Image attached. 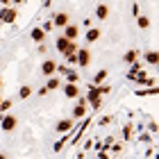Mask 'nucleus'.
Here are the masks:
<instances>
[{"instance_id":"15","label":"nucleus","mask_w":159,"mask_h":159,"mask_svg":"<svg viewBox=\"0 0 159 159\" xmlns=\"http://www.w3.org/2000/svg\"><path fill=\"white\" fill-rule=\"evenodd\" d=\"M43 37H46V32H43L41 27H34V30H32V39H34V41H39V43H41Z\"/></svg>"},{"instance_id":"24","label":"nucleus","mask_w":159,"mask_h":159,"mask_svg":"<svg viewBox=\"0 0 159 159\" xmlns=\"http://www.w3.org/2000/svg\"><path fill=\"white\" fill-rule=\"evenodd\" d=\"M123 134H125V139H129V134H132V125H127L125 129H123Z\"/></svg>"},{"instance_id":"9","label":"nucleus","mask_w":159,"mask_h":159,"mask_svg":"<svg viewBox=\"0 0 159 159\" xmlns=\"http://www.w3.org/2000/svg\"><path fill=\"white\" fill-rule=\"evenodd\" d=\"M73 123H75L73 118H61L55 125V129H57V132H68V129H73Z\"/></svg>"},{"instance_id":"1","label":"nucleus","mask_w":159,"mask_h":159,"mask_svg":"<svg viewBox=\"0 0 159 159\" xmlns=\"http://www.w3.org/2000/svg\"><path fill=\"white\" fill-rule=\"evenodd\" d=\"M55 43H57V50H59L61 55H75V52H77V43H75V41H68V39L59 37Z\"/></svg>"},{"instance_id":"4","label":"nucleus","mask_w":159,"mask_h":159,"mask_svg":"<svg viewBox=\"0 0 159 159\" xmlns=\"http://www.w3.org/2000/svg\"><path fill=\"white\" fill-rule=\"evenodd\" d=\"M16 125H18V118L11 116V114H5L2 120H0V127H2L5 132H11V129H16Z\"/></svg>"},{"instance_id":"5","label":"nucleus","mask_w":159,"mask_h":159,"mask_svg":"<svg viewBox=\"0 0 159 159\" xmlns=\"http://www.w3.org/2000/svg\"><path fill=\"white\" fill-rule=\"evenodd\" d=\"M0 20H2V23H14V20H16V9H14V7H5V9L0 11Z\"/></svg>"},{"instance_id":"16","label":"nucleus","mask_w":159,"mask_h":159,"mask_svg":"<svg viewBox=\"0 0 159 159\" xmlns=\"http://www.w3.org/2000/svg\"><path fill=\"white\" fill-rule=\"evenodd\" d=\"M57 86H59V80H57V77H50L48 82H46V91H55Z\"/></svg>"},{"instance_id":"2","label":"nucleus","mask_w":159,"mask_h":159,"mask_svg":"<svg viewBox=\"0 0 159 159\" xmlns=\"http://www.w3.org/2000/svg\"><path fill=\"white\" fill-rule=\"evenodd\" d=\"M75 59H77V66H89L91 64V50L89 48H77Z\"/></svg>"},{"instance_id":"3","label":"nucleus","mask_w":159,"mask_h":159,"mask_svg":"<svg viewBox=\"0 0 159 159\" xmlns=\"http://www.w3.org/2000/svg\"><path fill=\"white\" fill-rule=\"evenodd\" d=\"M102 93H109V86H98V89H93L91 93H89V102L96 107H100V96H102Z\"/></svg>"},{"instance_id":"19","label":"nucleus","mask_w":159,"mask_h":159,"mask_svg":"<svg viewBox=\"0 0 159 159\" xmlns=\"http://www.w3.org/2000/svg\"><path fill=\"white\" fill-rule=\"evenodd\" d=\"M143 57H146V61H148V64H157V52H155V50H150V52H146Z\"/></svg>"},{"instance_id":"10","label":"nucleus","mask_w":159,"mask_h":159,"mask_svg":"<svg viewBox=\"0 0 159 159\" xmlns=\"http://www.w3.org/2000/svg\"><path fill=\"white\" fill-rule=\"evenodd\" d=\"M64 93H66V98H77L80 89H77V84H66L64 86Z\"/></svg>"},{"instance_id":"25","label":"nucleus","mask_w":159,"mask_h":159,"mask_svg":"<svg viewBox=\"0 0 159 159\" xmlns=\"http://www.w3.org/2000/svg\"><path fill=\"white\" fill-rule=\"evenodd\" d=\"M66 59H68L70 64H77V59H75V55H66Z\"/></svg>"},{"instance_id":"18","label":"nucleus","mask_w":159,"mask_h":159,"mask_svg":"<svg viewBox=\"0 0 159 159\" xmlns=\"http://www.w3.org/2000/svg\"><path fill=\"white\" fill-rule=\"evenodd\" d=\"M139 27H141V30H148V27H150V18L148 16H139Z\"/></svg>"},{"instance_id":"28","label":"nucleus","mask_w":159,"mask_h":159,"mask_svg":"<svg viewBox=\"0 0 159 159\" xmlns=\"http://www.w3.org/2000/svg\"><path fill=\"white\" fill-rule=\"evenodd\" d=\"M0 102H2V98H0Z\"/></svg>"},{"instance_id":"20","label":"nucleus","mask_w":159,"mask_h":159,"mask_svg":"<svg viewBox=\"0 0 159 159\" xmlns=\"http://www.w3.org/2000/svg\"><path fill=\"white\" fill-rule=\"evenodd\" d=\"M30 96H32V89H30V86H23V89L18 91V98H23V100L30 98Z\"/></svg>"},{"instance_id":"6","label":"nucleus","mask_w":159,"mask_h":159,"mask_svg":"<svg viewBox=\"0 0 159 159\" xmlns=\"http://www.w3.org/2000/svg\"><path fill=\"white\" fill-rule=\"evenodd\" d=\"M55 70H57V61L55 59H46V61L41 64V73L43 75L50 77V75H55Z\"/></svg>"},{"instance_id":"12","label":"nucleus","mask_w":159,"mask_h":159,"mask_svg":"<svg viewBox=\"0 0 159 159\" xmlns=\"http://www.w3.org/2000/svg\"><path fill=\"white\" fill-rule=\"evenodd\" d=\"M84 114H86V107H84V100H80V105L75 107V109H73V120L75 118H82L84 116Z\"/></svg>"},{"instance_id":"13","label":"nucleus","mask_w":159,"mask_h":159,"mask_svg":"<svg viewBox=\"0 0 159 159\" xmlns=\"http://www.w3.org/2000/svg\"><path fill=\"white\" fill-rule=\"evenodd\" d=\"M96 16L105 20L107 16H109V7H107V5H98V7H96Z\"/></svg>"},{"instance_id":"17","label":"nucleus","mask_w":159,"mask_h":159,"mask_svg":"<svg viewBox=\"0 0 159 159\" xmlns=\"http://www.w3.org/2000/svg\"><path fill=\"white\" fill-rule=\"evenodd\" d=\"M66 80H68V84H77L80 75L75 73V70H66Z\"/></svg>"},{"instance_id":"14","label":"nucleus","mask_w":159,"mask_h":159,"mask_svg":"<svg viewBox=\"0 0 159 159\" xmlns=\"http://www.w3.org/2000/svg\"><path fill=\"white\" fill-rule=\"evenodd\" d=\"M136 57H139V50H127L123 59H125L127 64H134V61H136Z\"/></svg>"},{"instance_id":"21","label":"nucleus","mask_w":159,"mask_h":159,"mask_svg":"<svg viewBox=\"0 0 159 159\" xmlns=\"http://www.w3.org/2000/svg\"><path fill=\"white\" fill-rule=\"evenodd\" d=\"M105 77H107V70H100V73H96V77H93V82H96V84H100V82H102Z\"/></svg>"},{"instance_id":"7","label":"nucleus","mask_w":159,"mask_h":159,"mask_svg":"<svg viewBox=\"0 0 159 159\" xmlns=\"http://www.w3.org/2000/svg\"><path fill=\"white\" fill-rule=\"evenodd\" d=\"M66 25H68V14H66V11L55 14V18H52V27H66Z\"/></svg>"},{"instance_id":"11","label":"nucleus","mask_w":159,"mask_h":159,"mask_svg":"<svg viewBox=\"0 0 159 159\" xmlns=\"http://www.w3.org/2000/svg\"><path fill=\"white\" fill-rule=\"evenodd\" d=\"M98 39H100V30H98V27H91V30L86 32V43H93Z\"/></svg>"},{"instance_id":"26","label":"nucleus","mask_w":159,"mask_h":159,"mask_svg":"<svg viewBox=\"0 0 159 159\" xmlns=\"http://www.w3.org/2000/svg\"><path fill=\"white\" fill-rule=\"evenodd\" d=\"M0 159H7V157H5V155H0Z\"/></svg>"},{"instance_id":"22","label":"nucleus","mask_w":159,"mask_h":159,"mask_svg":"<svg viewBox=\"0 0 159 159\" xmlns=\"http://www.w3.org/2000/svg\"><path fill=\"white\" fill-rule=\"evenodd\" d=\"M136 80H139V84H150V82H152V80H150L148 75H143V73H141L139 77H136Z\"/></svg>"},{"instance_id":"27","label":"nucleus","mask_w":159,"mask_h":159,"mask_svg":"<svg viewBox=\"0 0 159 159\" xmlns=\"http://www.w3.org/2000/svg\"><path fill=\"white\" fill-rule=\"evenodd\" d=\"M0 86H2V77H0Z\"/></svg>"},{"instance_id":"23","label":"nucleus","mask_w":159,"mask_h":159,"mask_svg":"<svg viewBox=\"0 0 159 159\" xmlns=\"http://www.w3.org/2000/svg\"><path fill=\"white\" fill-rule=\"evenodd\" d=\"M11 107V100H2V102H0V111H7Z\"/></svg>"},{"instance_id":"8","label":"nucleus","mask_w":159,"mask_h":159,"mask_svg":"<svg viewBox=\"0 0 159 159\" xmlns=\"http://www.w3.org/2000/svg\"><path fill=\"white\" fill-rule=\"evenodd\" d=\"M77 34H80V30H77V25H66L64 27V39H68V41H75L77 39Z\"/></svg>"}]
</instances>
